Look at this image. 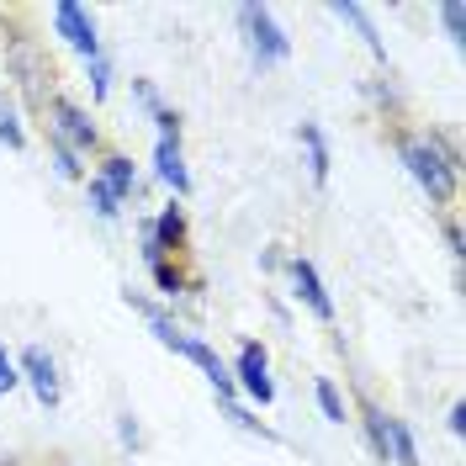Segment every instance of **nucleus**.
I'll return each mask as SVG.
<instances>
[{
    "label": "nucleus",
    "mask_w": 466,
    "mask_h": 466,
    "mask_svg": "<svg viewBox=\"0 0 466 466\" xmlns=\"http://www.w3.org/2000/svg\"><path fill=\"white\" fill-rule=\"evenodd\" d=\"M387 144L398 148L403 170L413 175V186L430 197V207H440V212L456 207V197H461V148L451 144L440 127L392 122V127H387Z\"/></svg>",
    "instance_id": "obj_1"
},
{
    "label": "nucleus",
    "mask_w": 466,
    "mask_h": 466,
    "mask_svg": "<svg viewBox=\"0 0 466 466\" xmlns=\"http://www.w3.org/2000/svg\"><path fill=\"white\" fill-rule=\"evenodd\" d=\"M5 80H11V90L27 101L32 116H43L48 96H58V64H54L48 43H43L37 32L16 27L5 37Z\"/></svg>",
    "instance_id": "obj_2"
},
{
    "label": "nucleus",
    "mask_w": 466,
    "mask_h": 466,
    "mask_svg": "<svg viewBox=\"0 0 466 466\" xmlns=\"http://www.w3.org/2000/svg\"><path fill=\"white\" fill-rule=\"evenodd\" d=\"M37 122H43V138L64 144L69 154H80V159L106 148V138H101V127L90 122V112H86V106H75L64 90H58V96H48V106H43V116H37Z\"/></svg>",
    "instance_id": "obj_3"
},
{
    "label": "nucleus",
    "mask_w": 466,
    "mask_h": 466,
    "mask_svg": "<svg viewBox=\"0 0 466 466\" xmlns=\"http://www.w3.org/2000/svg\"><path fill=\"white\" fill-rule=\"evenodd\" d=\"M138 249L148 260H186L191 255V223H186V207L170 202L159 207L154 218H138Z\"/></svg>",
    "instance_id": "obj_4"
},
{
    "label": "nucleus",
    "mask_w": 466,
    "mask_h": 466,
    "mask_svg": "<svg viewBox=\"0 0 466 466\" xmlns=\"http://www.w3.org/2000/svg\"><path fill=\"white\" fill-rule=\"evenodd\" d=\"M233 22H238L244 48H249V58H255L260 69H276V64L291 58V37L276 27V11H270V5H238Z\"/></svg>",
    "instance_id": "obj_5"
},
{
    "label": "nucleus",
    "mask_w": 466,
    "mask_h": 466,
    "mask_svg": "<svg viewBox=\"0 0 466 466\" xmlns=\"http://www.w3.org/2000/svg\"><path fill=\"white\" fill-rule=\"evenodd\" d=\"M233 387L249 398V403H260V408H270L276 403V381H270V355H265V345L260 339H244L238 345V355H233Z\"/></svg>",
    "instance_id": "obj_6"
},
{
    "label": "nucleus",
    "mask_w": 466,
    "mask_h": 466,
    "mask_svg": "<svg viewBox=\"0 0 466 466\" xmlns=\"http://www.w3.org/2000/svg\"><path fill=\"white\" fill-rule=\"evenodd\" d=\"M16 371H22V381L32 387L37 408H58V403H64V377H58V360L43 345L22 350V355H16Z\"/></svg>",
    "instance_id": "obj_7"
},
{
    "label": "nucleus",
    "mask_w": 466,
    "mask_h": 466,
    "mask_svg": "<svg viewBox=\"0 0 466 466\" xmlns=\"http://www.w3.org/2000/svg\"><path fill=\"white\" fill-rule=\"evenodd\" d=\"M48 22H54V32L80 58L106 54V48H101V37H96V16H90L86 5H75V0H54V5H48Z\"/></svg>",
    "instance_id": "obj_8"
},
{
    "label": "nucleus",
    "mask_w": 466,
    "mask_h": 466,
    "mask_svg": "<svg viewBox=\"0 0 466 466\" xmlns=\"http://www.w3.org/2000/svg\"><path fill=\"white\" fill-rule=\"evenodd\" d=\"M287 281H291V297L313 313L319 323H334V297L323 291V281H319V265L308 260V255H287Z\"/></svg>",
    "instance_id": "obj_9"
},
{
    "label": "nucleus",
    "mask_w": 466,
    "mask_h": 466,
    "mask_svg": "<svg viewBox=\"0 0 466 466\" xmlns=\"http://www.w3.org/2000/svg\"><path fill=\"white\" fill-rule=\"evenodd\" d=\"M96 159H101V165H96V175H90V180H101L116 202L127 207L133 197H138V165H133L127 154H116V148H101Z\"/></svg>",
    "instance_id": "obj_10"
},
{
    "label": "nucleus",
    "mask_w": 466,
    "mask_h": 466,
    "mask_svg": "<svg viewBox=\"0 0 466 466\" xmlns=\"http://www.w3.org/2000/svg\"><path fill=\"white\" fill-rule=\"evenodd\" d=\"M154 175H159V180L175 191V202H180V197H191V170H186V154H180V144H170V138H154Z\"/></svg>",
    "instance_id": "obj_11"
},
{
    "label": "nucleus",
    "mask_w": 466,
    "mask_h": 466,
    "mask_svg": "<svg viewBox=\"0 0 466 466\" xmlns=\"http://www.w3.org/2000/svg\"><path fill=\"white\" fill-rule=\"evenodd\" d=\"M381 466H419V445H413V430L392 413L387 419V445H381Z\"/></svg>",
    "instance_id": "obj_12"
},
{
    "label": "nucleus",
    "mask_w": 466,
    "mask_h": 466,
    "mask_svg": "<svg viewBox=\"0 0 466 466\" xmlns=\"http://www.w3.org/2000/svg\"><path fill=\"white\" fill-rule=\"evenodd\" d=\"M297 144L308 154V175H313L319 186H329V138H323V127L319 122H302V127H297Z\"/></svg>",
    "instance_id": "obj_13"
},
{
    "label": "nucleus",
    "mask_w": 466,
    "mask_h": 466,
    "mask_svg": "<svg viewBox=\"0 0 466 466\" xmlns=\"http://www.w3.org/2000/svg\"><path fill=\"white\" fill-rule=\"evenodd\" d=\"M339 22H350V27H360V37H366V48H371V58L377 64H387V48H381V37L377 27H371V16H366V5H350V0H339V5H329Z\"/></svg>",
    "instance_id": "obj_14"
},
{
    "label": "nucleus",
    "mask_w": 466,
    "mask_h": 466,
    "mask_svg": "<svg viewBox=\"0 0 466 466\" xmlns=\"http://www.w3.org/2000/svg\"><path fill=\"white\" fill-rule=\"evenodd\" d=\"M0 144L5 148H27V127H22V116H16V101H11L5 80H0Z\"/></svg>",
    "instance_id": "obj_15"
},
{
    "label": "nucleus",
    "mask_w": 466,
    "mask_h": 466,
    "mask_svg": "<svg viewBox=\"0 0 466 466\" xmlns=\"http://www.w3.org/2000/svg\"><path fill=\"white\" fill-rule=\"evenodd\" d=\"M86 202H90V212H96L101 223H116V218H122V202H116L101 180H90V175H86Z\"/></svg>",
    "instance_id": "obj_16"
},
{
    "label": "nucleus",
    "mask_w": 466,
    "mask_h": 466,
    "mask_svg": "<svg viewBox=\"0 0 466 466\" xmlns=\"http://www.w3.org/2000/svg\"><path fill=\"white\" fill-rule=\"evenodd\" d=\"M313 398H319V408H323V419H329V424H345V419H350V413H345V398H339V387H334L329 377L313 381Z\"/></svg>",
    "instance_id": "obj_17"
},
{
    "label": "nucleus",
    "mask_w": 466,
    "mask_h": 466,
    "mask_svg": "<svg viewBox=\"0 0 466 466\" xmlns=\"http://www.w3.org/2000/svg\"><path fill=\"white\" fill-rule=\"evenodd\" d=\"M86 69H90V96L106 101V96H112V58L96 54V58H86Z\"/></svg>",
    "instance_id": "obj_18"
},
{
    "label": "nucleus",
    "mask_w": 466,
    "mask_h": 466,
    "mask_svg": "<svg viewBox=\"0 0 466 466\" xmlns=\"http://www.w3.org/2000/svg\"><path fill=\"white\" fill-rule=\"evenodd\" d=\"M48 154H54V170L64 175V180H86V165H80V154H69V148L54 144V138H48Z\"/></svg>",
    "instance_id": "obj_19"
},
{
    "label": "nucleus",
    "mask_w": 466,
    "mask_h": 466,
    "mask_svg": "<svg viewBox=\"0 0 466 466\" xmlns=\"http://www.w3.org/2000/svg\"><path fill=\"white\" fill-rule=\"evenodd\" d=\"M16 387H22V371H16V355H11V350L0 345V398H11Z\"/></svg>",
    "instance_id": "obj_20"
},
{
    "label": "nucleus",
    "mask_w": 466,
    "mask_h": 466,
    "mask_svg": "<svg viewBox=\"0 0 466 466\" xmlns=\"http://www.w3.org/2000/svg\"><path fill=\"white\" fill-rule=\"evenodd\" d=\"M133 101H138V106H144L148 116H159V112H165V101H159L154 80H133Z\"/></svg>",
    "instance_id": "obj_21"
},
{
    "label": "nucleus",
    "mask_w": 466,
    "mask_h": 466,
    "mask_svg": "<svg viewBox=\"0 0 466 466\" xmlns=\"http://www.w3.org/2000/svg\"><path fill=\"white\" fill-rule=\"evenodd\" d=\"M440 16H445V27H451V43L461 48V16H466V5H461V0H451V5H440Z\"/></svg>",
    "instance_id": "obj_22"
},
{
    "label": "nucleus",
    "mask_w": 466,
    "mask_h": 466,
    "mask_svg": "<svg viewBox=\"0 0 466 466\" xmlns=\"http://www.w3.org/2000/svg\"><path fill=\"white\" fill-rule=\"evenodd\" d=\"M445 244H451V255H456V260L466 255V249H461V218H456V212H445Z\"/></svg>",
    "instance_id": "obj_23"
},
{
    "label": "nucleus",
    "mask_w": 466,
    "mask_h": 466,
    "mask_svg": "<svg viewBox=\"0 0 466 466\" xmlns=\"http://www.w3.org/2000/svg\"><path fill=\"white\" fill-rule=\"evenodd\" d=\"M122 445L138 451V419H133V413H122Z\"/></svg>",
    "instance_id": "obj_24"
},
{
    "label": "nucleus",
    "mask_w": 466,
    "mask_h": 466,
    "mask_svg": "<svg viewBox=\"0 0 466 466\" xmlns=\"http://www.w3.org/2000/svg\"><path fill=\"white\" fill-rule=\"evenodd\" d=\"M451 435H456V440L466 435V408L461 403H451Z\"/></svg>",
    "instance_id": "obj_25"
}]
</instances>
